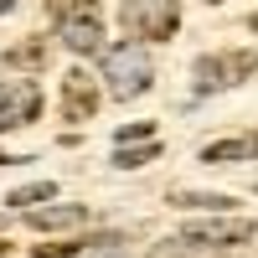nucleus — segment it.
<instances>
[{
  "instance_id": "obj_1",
  "label": "nucleus",
  "mask_w": 258,
  "mask_h": 258,
  "mask_svg": "<svg viewBox=\"0 0 258 258\" xmlns=\"http://www.w3.org/2000/svg\"><path fill=\"white\" fill-rule=\"evenodd\" d=\"M57 41L68 52H98L103 47V11L98 0H52Z\"/></svg>"
},
{
  "instance_id": "obj_2",
  "label": "nucleus",
  "mask_w": 258,
  "mask_h": 258,
  "mask_svg": "<svg viewBox=\"0 0 258 258\" xmlns=\"http://www.w3.org/2000/svg\"><path fill=\"white\" fill-rule=\"evenodd\" d=\"M103 83H109L114 98H140V93H150V83H155L150 52L140 47V41L109 47V52H103Z\"/></svg>"
},
{
  "instance_id": "obj_3",
  "label": "nucleus",
  "mask_w": 258,
  "mask_h": 258,
  "mask_svg": "<svg viewBox=\"0 0 258 258\" xmlns=\"http://www.w3.org/2000/svg\"><path fill=\"white\" fill-rule=\"evenodd\" d=\"M124 31L140 41H170L181 26V6L176 0H124Z\"/></svg>"
},
{
  "instance_id": "obj_4",
  "label": "nucleus",
  "mask_w": 258,
  "mask_h": 258,
  "mask_svg": "<svg viewBox=\"0 0 258 258\" xmlns=\"http://www.w3.org/2000/svg\"><path fill=\"white\" fill-rule=\"evenodd\" d=\"M258 68V52L238 47V52H212V57H197V68H191V78H197V93H217V88H238V83Z\"/></svg>"
},
{
  "instance_id": "obj_5",
  "label": "nucleus",
  "mask_w": 258,
  "mask_h": 258,
  "mask_svg": "<svg viewBox=\"0 0 258 258\" xmlns=\"http://www.w3.org/2000/svg\"><path fill=\"white\" fill-rule=\"evenodd\" d=\"M41 114V88L36 83H0V135L6 129H21V124H31Z\"/></svg>"
},
{
  "instance_id": "obj_6",
  "label": "nucleus",
  "mask_w": 258,
  "mask_h": 258,
  "mask_svg": "<svg viewBox=\"0 0 258 258\" xmlns=\"http://www.w3.org/2000/svg\"><path fill=\"white\" fill-rule=\"evenodd\" d=\"M98 114V88L88 83V73H68L62 78V119L68 124H88Z\"/></svg>"
},
{
  "instance_id": "obj_7",
  "label": "nucleus",
  "mask_w": 258,
  "mask_h": 258,
  "mask_svg": "<svg viewBox=\"0 0 258 258\" xmlns=\"http://www.w3.org/2000/svg\"><path fill=\"white\" fill-rule=\"evenodd\" d=\"M186 238L212 243V248H222V243H248V238H253V222H248V217H207V222H186Z\"/></svg>"
},
{
  "instance_id": "obj_8",
  "label": "nucleus",
  "mask_w": 258,
  "mask_h": 258,
  "mask_svg": "<svg viewBox=\"0 0 258 258\" xmlns=\"http://www.w3.org/2000/svg\"><path fill=\"white\" fill-rule=\"evenodd\" d=\"M26 222L36 232H68V227H83L88 222V207L78 202H62V207H26Z\"/></svg>"
},
{
  "instance_id": "obj_9",
  "label": "nucleus",
  "mask_w": 258,
  "mask_h": 258,
  "mask_svg": "<svg viewBox=\"0 0 258 258\" xmlns=\"http://www.w3.org/2000/svg\"><path fill=\"white\" fill-rule=\"evenodd\" d=\"M253 155H258V135L217 140V145H207V150H202V160H207V165H222V160H253Z\"/></svg>"
},
{
  "instance_id": "obj_10",
  "label": "nucleus",
  "mask_w": 258,
  "mask_h": 258,
  "mask_svg": "<svg viewBox=\"0 0 258 258\" xmlns=\"http://www.w3.org/2000/svg\"><path fill=\"white\" fill-rule=\"evenodd\" d=\"M150 258H217V253H212V243H197V238H186V232H181V238L160 243Z\"/></svg>"
},
{
  "instance_id": "obj_11",
  "label": "nucleus",
  "mask_w": 258,
  "mask_h": 258,
  "mask_svg": "<svg viewBox=\"0 0 258 258\" xmlns=\"http://www.w3.org/2000/svg\"><path fill=\"white\" fill-rule=\"evenodd\" d=\"M170 202H176V207H207V212H227V207H238L232 197H222V191H176Z\"/></svg>"
},
{
  "instance_id": "obj_12",
  "label": "nucleus",
  "mask_w": 258,
  "mask_h": 258,
  "mask_svg": "<svg viewBox=\"0 0 258 258\" xmlns=\"http://www.w3.org/2000/svg\"><path fill=\"white\" fill-rule=\"evenodd\" d=\"M155 155H160V145H155V140H145L140 150H129V145H124L119 155H114V165H124V170H135V165H150Z\"/></svg>"
},
{
  "instance_id": "obj_13",
  "label": "nucleus",
  "mask_w": 258,
  "mask_h": 258,
  "mask_svg": "<svg viewBox=\"0 0 258 258\" xmlns=\"http://www.w3.org/2000/svg\"><path fill=\"white\" fill-rule=\"evenodd\" d=\"M52 181H36V186H21V191H11L6 197V207H31V202H52Z\"/></svg>"
},
{
  "instance_id": "obj_14",
  "label": "nucleus",
  "mask_w": 258,
  "mask_h": 258,
  "mask_svg": "<svg viewBox=\"0 0 258 258\" xmlns=\"http://www.w3.org/2000/svg\"><path fill=\"white\" fill-rule=\"evenodd\" d=\"M31 62H47V41H26V47L6 52V68H31Z\"/></svg>"
},
{
  "instance_id": "obj_15",
  "label": "nucleus",
  "mask_w": 258,
  "mask_h": 258,
  "mask_svg": "<svg viewBox=\"0 0 258 258\" xmlns=\"http://www.w3.org/2000/svg\"><path fill=\"white\" fill-rule=\"evenodd\" d=\"M114 243H119V238H93L88 248L73 253V258H124V253H114Z\"/></svg>"
},
{
  "instance_id": "obj_16",
  "label": "nucleus",
  "mask_w": 258,
  "mask_h": 258,
  "mask_svg": "<svg viewBox=\"0 0 258 258\" xmlns=\"http://www.w3.org/2000/svg\"><path fill=\"white\" fill-rule=\"evenodd\" d=\"M150 135H155V124H150V119H145V124H124V129H119V145H129V140H150Z\"/></svg>"
},
{
  "instance_id": "obj_17",
  "label": "nucleus",
  "mask_w": 258,
  "mask_h": 258,
  "mask_svg": "<svg viewBox=\"0 0 258 258\" xmlns=\"http://www.w3.org/2000/svg\"><path fill=\"white\" fill-rule=\"evenodd\" d=\"M11 6H16V0H0V16H6V11H11Z\"/></svg>"
},
{
  "instance_id": "obj_18",
  "label": "nucleus",
  "mask_w": 258,
  "mask_h": 258,
  "mask_svg": "<svg viewBox=\"0 0 258 258\" xmlns=\"http://www.w3.org/2000/svg\"><path fill=\"white\" fill-rule=\"evenodd\" d=\"M0 258H6V243H0Z\"/></svg>"
},
{
  "instance_id": "obj_19",
  "label": "nucleus",
  "mask_w": 258,
  "mask_h": 258,
  "mask_svg": "<svg viewBox=\"0 0 258 258\" xmlns=\"http://www.w3.org/2000/svg\"><path fill=\"white\" fill-rule=\"evenodd\" d=\"M253 31H258V16H253Z\"/></svg>"
}]
</instances>
